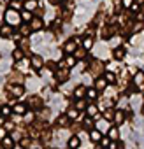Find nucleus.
Returning <instances> with one entry per match:
<instances>
[{
  "mask_svg": "<svg viewBox=\"0 0 144 149\" xmlns=\"http://www.w3.org/2000/svg\"><path fill=\"white\" fill-rule=\"evenodd\" d=\"M142 13H144V6H142Z\"/></svg>",
  "mask_w": 144,
  "mask_h": 149,
  "instance_id": "nucleus-54",
  "label": "nucleus"
},
{
  "mask_svg": "<svg viewBox=\"0 0 144 149\" xmlns=\"http://www.w3.org/2000/svg\"><path fill=\"white\" fill-rule=\"evenodd\" d=\"M144 28V23H141V21H134L132 23V33H137V32H141Z\"/></svg>",
  "mask_w": 144,
  "mask_h": 149,
  "instance_id": "nucleus-42",
  "label": "nucleus"
},
{
  "mask_svg": "<svg viewBox=\"0 0 144 149\" xmlns=\"http://www.w3.org/2000/svg\"><path fill=\"white\" fill-rule=\"evenodd\" d=\"M134 86L139 90V91H144V70H137L134 74V79H132Z\"/></svg>",
  "mask_w": 144,
  "mask_h": 149,
  "instance_id": "nucleus-5",
  "label": "nucleus"
},
{
  "mask_svg": "<svg viewBox=\"0 0 144 149\" xmlns=\"http://www.w3.org/2000/svg\"><path fill=\"white\" fill-rule=\"evenodd\" d=\"M18 32H20L21 37H28V35L32 33V26H30V23H21V25L18 26Z\"/></svg>",
  "mask_w": 144,
  "mask_h": 149,
  "instance_id": "nucleus-23",
  "label": "nucleus"
},
{
  "mask_svg": "<svg viewBox=\"0 0 144 149\" xmlns=\"http://www.w3.org/2000/svg\"><path fill=\"white\" fill-rule=\"evenodd\" d=\"M9 91H11V97H21V95H25V88H23V84H11L9 86Z\"/></svg>",
  "mask_w": 144,
  "mask_h": 149,
  "instance_id": "nucleus-16",
  "label": "nucleus"
},
{
  "mask_svg": "<svg viewBox=\"0 0 144 149\" xmlns=\"http://www.w3.org/2000/svg\"><path fill=\"white\" fill-rule=\"evenodd\" d=\"M11 114H14V112H13V107H9V105H2V109H0V116H2V118H9Z\"/></svg>",
  "mask_w": 144,
  "mask_h": 149,
  "instance_id": "nucleus-39",
  "label": "nucleus"
},
{
  "mask_svg": "<svg viewBox=\"0 0 144 149\" xmlns=\"http://www.w3.org/2000/svg\"><path fill=\"white\" fill-rule=\"evenodd\" d=\"M104 79H106L109 84H116V83H118V76H116L114 72H111V70H107V72L104 74Z\"/></svg>",
  "mask_w": 144,
  "mask_h": 149,
  "instance_id": "nucleus-30",
  "label": "nucleus"
},
{
  "mask_svg": "<svg viewBox=\"0 0 144 149\" xmlns=\"http://www.w3.org/2000/svg\"><path fill=\"white\" fill-rule=\"evenodd\" d=\"M88 137H90V140H92L93 144H100V140H102V137H104V133H102V132H99L97 128H93V130H90V133H88Z\"/></svg>",
  "mask_w": 144,
  "mask_h": 149,
  "instance_id": "nucleus-19",
  "label": "nucleus"
},
{
  "mask_svg": "<svg viewBox=\"0 0 144 149\" xmlns=\"http://www.w3.org/2000/svg\"><path fill=\"white\" fill-rule=\"evenodd\" d=\"M4 128H6L7 132H14L16 125H14V121H4Z\"/></svg>",
  "mask_w": 144,
  "mask_h": 149,
  "instance_id": "nucleus-45",
  "label": "nucleus"
},
{
  "mask_svg": "<svg viewBox=\"0 0 144 149\" xmlns=\"http://www.w3.org/2000/svg\"><path fill=\"white\" fill-rule=\"evenodd\" d=\"M13 112L18 114V116H25V114L28 112V104H16V105L13 107Z\"/></svg>",
  "mask_w": 144,
  "mask_h": 149,
  "instance_id": "nucleus-21",
  "label": "nucleus"
},
{
  "mask_svg": "<svg viewBox=\"0 0 144 149\" xmlns=\"http://www.w3.org/2000/svg\"><path fill=\"white\" fill-rule=\"evenodd\" d=\"M74 58H76L78 61H83V60H86V58H88V51L81 46V47H78V49L74 51Z\"/></svg>",
  "mask_w": 144,
  "mask_h": 149,
  "instance_id": "nucleus-24",
  "label": "nucleus"
},
{
  "mask_svg": "<svg viewBox=\"0 0 144 149\" xmlns=\"http://www.w3.org/2000/svg\"><path fill=\"white\" fill-rule=\"evenodd\" d=\"M21 13H18V11H7L6 13V23L7 25H11V26H20L21 23Z\"/></svg>",
  "mask_w": 144,
  "mask_h": 149,
  "instance_id": "nucleus-1",
  "label": "nucleus"
},
{
  "mask_svg": "<svg viewBox=\"0 0 144 149\" xmlns=\"http://www.w3.org/2000/svg\"><path fill=\"white\" fill-rule=\"evenodd\" d=\"M48 2H49V4H53V6H56V4L60 2V0H48Z\"/></svg>",
  "mask_w": 144,
  "mask_h": 149,
  "instance_id": "nucleus-49",
  "label": "nucleus"
},
{
  "mask_svg": "<svg viewBox=\"0 0 144 149\" xmlns=\"http://www.w3.org/2000/svg\"><path fill=\"white\" fill-rule=\"evenodd\" d=\"M7 79H9V83H11V84H23V81H25V77H23V74H21V72H18V70L11 72Z\"/></svg>",
  "mask_w": 144,
  "mask_h": 149,
  "instance_id": "nucleus-8",
  "label": "nucleus"
},
{
  "mask_svg": "<svg viewBox=\"0 0 144 149\" xmlns=\"http://www.w3.org/2000/svg\"><path fill=\"white\" fill-rule=\"evenodd\" d=\"M13 33H14V26H11L7 23H4L2 26H0V35H2L4 39H11Z\"/></svg>",
  "mask_w": 144,
  "mask_h": 149,
  "instance_id": "nucleus-13",
  "label": "nucleus"
},
{
  "mask_svg": "<svg viewBox=\"0 0 144 149\" xmlns=\"http://www.w3.org/2000/svg\"><path fill=\"white\" fill-rule=\"evenodd\" d=\"M0 123H2V116H0Z\"/></svg>",
  "mask_w": 144,
  "mask_h": 149,
  "instance_id": "nucleus-53",
  "label": "nucleus"
},
{
  "mask_svg": "<svg viewBox=\"0 0 144 149\" xmlns=\"http://www.w3.org/2000/svg\"><path fill=\"white\" fill-rule=\"evenodd\" d=\"M7 133H9V132H7V130H6L4 126H2V128H0V140H4V139L7 137Z\"/></svg>",
  "mask_w": 144,
  "mask_h": 149,
  "instance_id": "nucleus-48",
  "label": "nucleus"
},
{
  "mask_svg": "<svg viewBox=\"0 0 144 149\" xmlns=\"http://www.w3.org/2000/svg\"><path fill=\"white\" fill-rule=\"evenodd\" d=\"M11 137H13V140H14V142H20V140H21V139L25 137V133H21V132H18V130H14Z\"/></svg>",
  "mask_w": 144,
  "mask_h": 149,
  "instance_id": "nucleus-44",
  "label": "nucleus"
},
{
  "mask_svg": "<svg viewBox=\"0 0 144 149\" xmlns=\"http://www.w3.org/2000/svg\"><path fill=\"white\" fill-rule=\"evenodd\" d=\"M114 114H116V107H107V109L102 112L104 119H107L109 123H113V121H114Z\"/></svg>",
  "mask_w": 144,
  "mask_h": 149,
  "instance_id": "nucleus-27",
  "label": "nucleus"
},
{
  "mask_svg": "<svg viewBox=\"0 0 144 149\" xmlns=\"http://www.w3.org/2000/svg\"><path fill=\"white\" fill-rule=\"evenodd\" d=\"M23 56H25V53H23L20 47H16V49L13 51V58H14V61H21V60H23Z\"/></svg>",
  "mask_w": 144,
  "mask_h": 149,
  "instance_id": "nucleus-40",
  "label": "nucleus"
},
{
  "mask_svg": "<svg viewBox=\"0 0 144 149\" xmlns=\"http://www.w3.org/2000/svg\"><path fill=\"white\" fill-rule=\"evenodd\" d=\"M27 104H28V109H32V111H35V112H41V111L44 109V100H42L41 97H37V95H32Z\"/></svg>",
  "mask_w": 144,
  "mask_h": 149,
  "instance_id": "nucleus-2",
  "label": "nucleus"
},
{
  "mask_svg": "<svg viewBox=\"0 0 144 149\" xmlns=\"http://www.w3.org/2000/svg\"><path fill=\"white\" fill-rule=\"evenodd\" d=\"M102 70H104V63L100 60H93L90 63V67H88V72L92 74V76H95V77H100L102 76Z\"/></svg>",
  "mask_w": 144,
  "mask_h": 149,
  "instance_id": "nucleus-4",
  "label": "nucleus"
},
{
  "mask_svg": "<svg viewBox=\"0 0 144 149\" xmlns=\"http://www.w3.org/2000/svg\"><path fill=\"white\" fill-rule=\"evenodd\" d=\"M79 146H81L79 135H70V137L67 139V147H69V149H79Z\"/></svg>",
  "mask_w": 144,
  "mask_h": 149,
  "instance_id": "nucleus-12",
  "label": "nucleus"
},
{
  "mask_svg": "<svg viewBox=\"0 0 144 149\" xmlns=\"http://www.w3.org/2000/svg\"><path fill=\"white\" fill-rule=\"evenodd\" d=\"M107 86H109V83L104 79V76H100V77H97V79H95V84H93V88H95L99 93H100V91H104Z\"/></svg>",
  "mask_w": 144,
  "mask_h": 149,
  "instance_id": "nucleus-17",
  "label": "nucleus"
},
{
  "mask_svg": "<svg viewBox=\"0 0 144 149\" xmlns=\"http://www.w3.org/2000/svg\"><path fill=\"white\" fill-rule=\"evenodd\" d=\"M74 107H76L79 112H81V111H86V107H88V98H79V100H76Z\"/></svg>",
  "mask_w": 144,
  "mask_h": 149,
  "instance_id": "nucleus-31",
  "label": "nucleus"
},
{
  "mask_svg": "<svg viewBox=\"0 0 144 149\" xmlns=\"http://www.w3.org/2000/svg\"><path fill=\"white\" fill-rule=\"evenodd\" d=\"M0 142H2V140H0Z\"/></svg>",
  "mask_w": 144,
  "mask_h": 149,
  "instance_id": "nucleus-55",
  "label": "nucleus"
},
{
  "mask_svg": "<svg viewBox=\"0 0 144 149\" xmlns=\"http://www.w3.org/2000/svg\"><path fill=\"white\" fill-rule=\"evenodd\" d=\"M30 63H32V68L34 70H42V67H44V58L41 56V54H32L30 56Z\"/></svg>",
  "mask_w": 144,
  "mask_h": 149,
  "instance_id": "nucleus-6",
  "label": "nucleus"
},
{
  "mask_svg": "<svg viewBox=\"0 0 144 149\" xmlns=\"http://www.w3.org/2000/svg\"><path fill=\"white\" fill-rule=\"evenodd\" d=\"M78 49V42L74 39H69L65 44H63V53L65 54H74V51Z\"/></svg>",
  "mask_w": 144,
  "mask_h": 149,
  "instance_id": "nucleus-9",
  "label": "nucleus"
},
{
  "mask_svg": "<svg viewBox=\"0 0 144 149\" xmlns=\"http://www.w3.org/2000/svg\"><path fill=\"white\" fill-rule=\"evenodd\" d=\"M135 2H137L139 6H144V0H135Z\"/></svg>",
  "mask_w": 144,
  "mask_h": 149,
  "instance_id": "nucleus-51",
  "label": "nucleus"
},
{
  "mask_svg": "<svg viewBox=\"0 0 144 149\" xmlns=\"http://www.w3.org/2000/svg\"><path fill=\"white\" fill-rule=\"evenodd\" d=\"M55 79H56L58 83H67V81L70 79V68H67V67H58V68L55 70Z\"/></svg>",
  "mask_w": 144,
  "mask_h": 149,
  "instance_id": "nucleus-3",
  "label": "nucleus"
},
{
  "mask_svg": "<svg viewBox=\"0 0 144 149\" xmlns=\"http://www.w3.org/2000/svg\"><path fill=\"white\" fill-rule=\"evenodd\" d=\"M141 7H142V6H139V4H137V2H134V4H132V7H130V9H128V11H130V13H132V14H137V13H139V11H141Z\"/></svg>",
  "mask_w": 144,
  "mask_h": 149,
  "instance_id": "nucleus-46",
  "label": "nucleus"
},
{
  "mask_svg": "<svg viewBox=\"0 0 144 149\" xmlns=\"http://www.w3.org/2000/svg\"><path fill=\"white\" fill-rule=\"evenodd\" d=\"M100 146H102L104 149H109V147L113 146V140H111L107 135H104V137H102V140H100Z\"/></svg>",
  "mask_w": 144,
  "mask_h": 149,
  "instance_id": "nucleus-41",
  "label": "nucleus"
},
{
  "mask_svg": "<svg viewBox=\"0 0 144 149\" xmlns=\"http://www.w3.org/2000/svg\"><path fill=\"white\" fill-rule=\"evenodd\" d=\"M93 44H95V40H93V37H85L83 40H81V46L86 49V51H90L92 47H93Z\"/></svg>",
  "mask_w": 144,
  "mask_h": 149,
  "instance_id": "nucleus-34",
  "label": "nucleus"
},
{
  "mask_svg": "<svg viewBox=\"0 0 144 149\" xmlns=\"http://www.w3.org/2000/svg\"><path fill=\"white\" fill-rule=\"evenodd\" d=\"M65 114L69 116V119H70V121H76V119L79 118V111H78L74 105H70V107L67 109V112H65Z\"/></svg>",
  "mask_w": 144,
  "mask_h": 149,
  "instance_id": "nucleus-29",
  "label": "nucleus"
},
{
  "mask_svg": "<svg viewBox=\"0 0 144 149\" xmlns=\"http://www.w3.org/2000/svg\"><path fill=\"white\" fill-rule=\"evenodd\" d=\"M63 61H65V67H67V68H72V67L76 65V61H78V60L74 58V54H67Z\"/></svg>",
  "mask_w": 144,
  "mask_h": 149,
  "instance_id": "nucleus-35",
  "label": "nucleus"
},
{
  "mask_svg": "<svg viewBox=\"0 0 144 149\" xmlns=\"http://www.w3.org/2000/svg\"><path fill=\"white\" fill-rule=\"evenodd\" d=\"M106 135H107V137H109V139H111L113 142H118V140H120V128L113 125V126L109 128V132H107Z\"/></svg>",
  "mask_w": 144,
  "mask_h": 149,
  "instance_id": "nucleus-22",
  "label": "nucleus"
},
{
  "mask_svg": "<svg viewBox=\"0 0 144 149\" xmlns=\"http://www.w3.org/2000/svg\"><path fill=\"white\" fill-rule=\"evenodd\" d=\"M9 9L11 11H23V2H20V0H9Z\"/></svg>",
  "mask_w": 144,
  "mask_h": 149,
  "instance_id": "nucleus-33",
  "label": "nucleus"
},
{
  "mask_svg": "<svg viewBox=\"0 0 144 149\" xmlns=\"http://www.w3.org/2000/svg\"><path fill=\"white\" fill-rule=\"evenodd\" d=\"M111 126H113V123H109V121H107V119H104V118H102L100 121H97V123H95V128H97L99 132H102L104 135L109 132V128H111Z\"/></svg>",
  "mask_w": 144,
  "mask_h": 149,
  "instance_id": "nucleus-11",
  "label": "nucleus"
},
{
  "mask_svg": "<svg viewBox=\"0 0 144 149\" xmlns=\"http://www.w3.org/2000/svg\"><path fill=\"white\" fill-rule=\"evenodd\" d=\"M51 135H53V133H51L49 130H42V133H41V140H42V142H49V140H51Z\"/></svg>",
  "mask_w": 144,
  "mask_h": 149,
  "instance_id": "nucleus-43",
  "label": "nucleus"
},
{
  "mask_svg": "<svg viewBox=\"0 0 144 149\" xmlns=\"http://www.w3.org/2000/svg\"><path fill=\"white\" fill-rule=\"evenodd\" d=\"M30 26H32V32H41V30L44 28V19L34 16V19L30 21Z\"/></svg>",
  "mask_w": 144,
  "mask_h": 149,
  "instance_id": "nucleus-14",
  "label": "nucleus"
},
{
  "mask_svg": "<svg viewBox=\"0 0 144 149\" xmlns=\"http://www.w3.org/2000/svg\"><path fill=\"white\" fill-rule=\"evenodd\" d=\"M135 2V0H121V4H123V9L125 11H128L130 7H132V4Z\"/></svg>",
  "mask_w": 144,
  "mask_h": 149,
  "instance_id": "nucleus-47",
  "label": "nucleus"
},
{
  "mask_svg": "<svg viewBox=\"0 0 144 149\" xmlns=\"http://www.w3.org/2000/svg\"><path fill=\"white\" fill-rule=\"evenodd\" d=\"M32 144H34V139H32L30 135H25V137L20 140V146H21V149H32Z\"/></svg>",
  "mask_w": 144,
  "mask_h": 149,
  "instance_id": "nucleus-28",
  "label": "nucleus"
},
{
  "mask_svg": "<svg viewBox=\"0 0 144 149\" xmlns=\"http://www.w3.org/2000/svg\"><path fill=\"white\" fill-rule=\"evenodd\" d=\"M23 9L30 11V13H35L39 9V2H37V0H25V2H23Z\"/></svg>",
  "mask_w": 144,
  "mask_h": 149,
  "instance_id": "nucleus-20",
  "label": "nucleus"
},
{
  "mask_svg": "<svg viewBox=\"0 0 144 149\" xmlns=\"http://www.w3.org/2000/svg\"><path fill=\"white\" fill-rule=\"evenodd\" d=\"M83 128H85V130H93V128H95V125H93V118L86 116L85 121H83Z\"/></svg>",
  "mask_w": 144,
  "mask_h": 149,
  "instance_id": "nucleus-38",
  "label": "nucleus"
},
{
  "mask_svg": "<svg viewBox=\"0 0 144 149\" xmlns=\"http://www.w3.org/2000/svg\"><path fill=\"white\" fill-rule=\"evenodd\" d=\"M86 91H88V88H86L85 84L76 86V88H74V98H76V100H79V98H86Z\"/></svg>",
  "mask_w": 144,
  "mask_h": 149,
  "instance_id": "nucleus-18",
  "label": "nucleus"
},
{
  "mask_svg": "<svg viewBox=\"0 0 144 149\" xmlns=\"http://www.w3.org/2000/svg\"><path fill=\"white\" fill-rule=\"evenodd\" d=\"M18 47H20L23 53H27V51L30 49V37H21V39L18 40Z\"/></svg>",
  "mask_w": 144,
  "mask_h": 149,
  "instance_id": "nucleus-26",
  "label": "nucleus"
},
{
  "mask_svg": "<svg viewBox=\"0 0 144 149\" xmlns=\"http://www.w3.org/2000/svg\"><path fill=\"white\" fill-rule=\"evenodd\" d=\"M34 19V13H30V11H21V21H25V23H30Z\"/></svg>",
  "mask_w": 144,
  "mask_h": 149,
  "instance_id": "nucleus-36",
  "label": "nucleus"
},
{
  "mask_svg": "<svg viewBox=\"0 0 144 149\" xmlns=\"http://www.w3.org/2000/svg\"><path fill=\"white\" fill-rule=\"evenodd\" d=\"M14 140H13V137L11 135H7L2 142H0V149H14Z\"/></svg>",
  "mask_w": 144,
  "mask_h": 149,
  "instance_id": "nucleus-25",
  "label": "nucleus"
},
{
  "mask_svg": "<svg viewBox=\"0 0 144 149\" xmlns=\"http://www.w3.org/2000/svg\"><path fill=\"white\" fill-rule=\"evenodd\" d=\"M99 107L95 105V104H88V107H86V116H90V118H95L97 114H99Z\"/></svg>",
  "mask_w": 144,
  "mask_h": 149,
  "instance_id": "nucleus-32",
  "label": "nucleus"
},
{
  "mask_svg": "<svg viewBox=\"0 0 144 149\" xmlns=\"http://www.w3.org/2000/svg\"><path fill=\"white\" fill-rule=\"evenodd\" d=\"M55 125H56V128H69V126H70V119H69L67 114H60V116L56 118Z\"/></svg>",
  "mask_w": 144,
  "mask_h": 149,
  "instance_id": "nucleus-10",
  "label": "nucleus"
},
{
  "mask_svg": "<svg viewBox=\"0 0 144 149\" xmlns=\"http://www.w3.org/2000/svg\"><path fill=\"white\" fill-rule=\"evenodd\" d=\"M86 98L92 100V102L97 100V98H99V91H97L95 88H88V91H86Z\"/></svg>",
  "mask_w": 144,
  "mask_h": 149,
  "instance_id": "nucleus-37",
  "label": "nucleus"
},
{
  "mask_svg": "<svg viewBox=\"0 0 144 149\" xmlns=\"http://www.w3.org/2000/svg\"><path fill=\"white\" fill-rule=\"evenodd\" d=\"M95 149H104V147H102V146H100V144H99V146H97V147H95Z\"/></svg>",
  "mask_w": 144,
  "mask_h": 149,
  "instance_id": "nucleus-52",
  "label": "nucleus"
},
{
  "mask_svg": "<svg viewBox=\"0 0 144 149\" xmlns=\"http://www.w3.org/2000/svg\"><path fill=\"white\" fill-rule=\"evenodd\" d=\"M125 56H127V49H125L123 46H118V47L113 49V58H114L116 61H121Z\"/></svg>",
  "mask_w": 144,
  "mask_h": 149,
  "instance_id": "nucleus-15",
  "label": "nucleus"
},
{
  "mask_svg": "<svg viewBox=\"0 0 144 149\" xmlns=\"http://www.w3.org/2000/svg\"><path fill=\"white\" fill-rule=\"evenodd\" d=\"M125 121H127V112H125V109H116V114H114V121H113V125H114V126H121Z\"/></svg>",
  "mask_w": 144,
  "mask_h": 149,
  "instance_id": "nucleus-7",
  "label": "nucleus"
},
{
  "mask_svg": "<svg viewBox=\"0 0 144 149\" xmlns=\"http://www.w3.org/2000/svg\"><path fill=\"white\" fill-rule=\"evenodd\" d=\"M141 114H142V116H144V102H142V104H141Z\"/></svg>",
  "mask_w": 144,
  "mask_h": 149,
  "instance_id": "nucleus-50",
  "label": "nucleus"
}]
</instances>
